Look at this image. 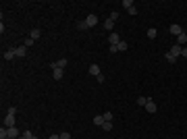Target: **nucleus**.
<instances>
[{"label":"nucleus","mask_w":187,"mask_h":139,"mask_svg":"<svg viewBox=\"0 0 187 139\" xmlns=\"http://www.w3.org/2000/svg\"><path fill=\"white\" fill-rule=\"evenodd\" d=\"M185 42H187V33H185V31H183V33H181V35L177 38V42H175V44H179V46H183Z\"/></svg>","instance_id":"4468645a"},{"label":"nucleus","mask_w":187,"mask_h":139,"mask_svg":"<svg viewBox=\"0 0 187 139\" xmlns=\"http://www.w3.org/2000/svg\"><path fill=\"white\" fill-rule=\"evenodd\" d=\"M15 54H17V56H25V54H27V48H25V46L15 48Z\"/></svg>","instance_id":"ddd939ff"},{"label":"nucleus","mask_w":187,"mask_h":139,"mask_svg":"<svg viewBox=\"0 0 187 139\" xmlns=\"http://www.w3.org/2000/svg\"><path fill=\"white\" fill-rule=\"evenodd\" d=\"M4 127H6V129L15 127V114H6V116H4Z\"/></svg>","instance_id":"7ed1b4c3"},{"label":"nucleus","mask_w":187,"mask_h":139,"mask_svg":"<svg viewBox=\"0 0 187 139\" xmlns=\"http://www.w3.org/2000/svg\"><path fill=\"white\" fill-rule=\"evenodd\" d=\"M148 100H150V98H145V95H140V98H137V106H145V104H148Z\"/></svg>","instance_id":"a211bd4d"},{"label":"nucleus","mask_w":187,"mask_h":139,"mask_svg":"<svg viewBox=\"0 0 187 139\" xmlns=\"http://www.w3.org/2000/svg\"><path fill=\"white\" fill-rule=\"evenodd\" d=\"M104 123H106V121H104V116H100V114H98V116H94V125H98V127H102Z\"/></svg>","instance_id":"dca6fc26"},{"label":"nucleus","mask_w":187,"mask_h":139,"mask_svg":"<svg viewBox=\"0 0 187 139\" xmlns=\"http://www.w3.org/2000/svg\"><path fill=\"white\" fill-rule=\"evenodd\" d=\"M50 139H60V135H50Z\"/></svg>","instance_id":"7c9ffc66"},{"label":"nucleus","mask_w":187,"mask_h":139,"mask_svg":"<svg viewBox=\"0 0 187 139\" xmlns=\"http://www.w3.org/2000/svg\"><path fill=\"white\" fill-rule=\"evenodd\" d=\"M31 137H33V133H31V131H23V135H21L19 139H31Z\"/></svg>","instance_id":"6ab92c4d"},{"label":"nucleus","mask_w":187,"mask_h":139,"mask_svg":"<svg viewBox=\"0 0 187 139\" xmlns=\"http://www.w3.org/2000/svg\"><path fill=\"white\" fill-rule=\"evenodd\" d=\"M60 139H71V135L69 133H60Z\"/></svg>","instance_id":"c85d7f7f"},{"label":"nucleus","mask_w":187,"mask_h":139,"mask_svg":"<svg viewBox=\"0 0 187 139\" xmlns=\"http://www.w3.org/2000/svg\"><path fill=\"white\" fill-rule=\"evenodd\" d=\"M90 75H94V77L102 75V73H100V67H98V64H92V67H90Z\"/></svg>","instance_id":"9d476101"},{"label":"nucleus","mask_w":187,"mask_h":139,"mask_svg":"<svg viewBox=\"0 0 187 139\" xmlns=\"http://www.w3.org/2000/svg\"><path fill=\"white\" fill-rule=\"evenodd\" d=\"M15 56H17V54H15V50H6V52H4V60H13Z\"/></svg>","instance_id":"2eb2a0df"},{"label":"nucleus","mask_w":187,"mask_h":139,"mask_svg":"<svg viewBox=\"0 0 187 139\" xmlns=\"http://www.w3.org/2000/svg\"><path fill=\"white\" fill-rule=\"evenodd\" d=\"M6 114H17V108H15V106H10V108L6 110Z\"/></svg>","instance_id":"cd10ccee"},{"label":"nucleus","mask_w":187,"mask_h":139,"mask_svg":"<svg viewBox=\"0 0 187 139\" xmlns=\"http://www.w3.org/2000/svg\"><path fill=\"white\" fill-rule=\"evenodd\" d=\"M31 139H38V137H31Z\"/></svg>","instance_id":"2f4dec72"},{"label":"nucleus","mask_w":187,"mask_h":139,"mask_svg":"<svg viewBox=\"0 0 187 139\" xmlns=\"http://www.w3.org/2000/svg\"><path fill=\"white\" fill-rule=\"evenodd\" d=\"M181 50H183V46H179V44H173L168 52H171V54H173L175 58H179V56H181Z\"/></svg>","instance_id":"f03ea898"},{"label":"nucleus","mask_w":187,"mask_h":139,"mask_svg":"<svg viewBox=\"0 0 187 139\" xmlns=\"http://www.w3.org/2000/svg\"><path fill=\"white\" fill-rule=\"evenodd\" d=\"M108 42H110V46H117V44L121 42V38H119V33H114V31H112V33L108 35Z\"/></svg>","instance_id":"39448f33"},{"label":"nucleus","mask_w":187,"mask_h":139,"mask_svg":"<svg viewBox=\"0 0 187 139\" xmlns=\"http://www.w3.org/2000/svg\"><path fill=\"white\" fill-rule=\"evenodd\" d=\"M164 58H166V60H168V62H171V64H173V62H175V60H177V58H175V56H173V54H171V52H166V56H164Z\"/></svg>","instance_id":"4be33fe9"},{"label":"nucleus","mask_w":187,"mask_h":139,"mask_svg":"<svg viewBox=\"0 0 187 139\" xmlns=\"http://www.w3.org/2000/svg\"><path fill=\"white\" fill-rule=\"evenodd\" d=\"M102 129H104V131H110V129H112V123H104Z\"/></svg>","instance_id":"b1692460"},{"label":"nucleus","mask_w":187,"mask_h":139,"mask_svg":"<svg viewBox=\"0 0 187 139\" xmlns=\"http://www.w3.org/2000/svg\"><path fill=\"white\" fill-rule=\"evenodd\" d=\"M67 67V58H58L56 62H52V69H65Z\"/></svg>","instance_id":"423d86ee"},{"label":"nucleus","mask_w":187,"mask_h":139,"mask_svg":"<svg viewBox=\"0 0 187 139\" xmlns=\"http://www.w3.org/2000/svg\"><path fill=\"white\" fill-rule=\"evenodd\" d=\"M29 38L36 42V40H40V38H42V31H40V29H31V35H29Z\"/></svg>","instance_id":"f8f14e48"},{"label":"nucleus","mask_w":187,"mask_h":139,"mask_svg":"<svg viewBox=\"0 0 187 139\" xmlns=\"http://www.w3.org/2000/svg\"><path fill=\"white\" fill-rule=\"evenodd\" d=\"M8 137H10V139H19V137H21L19 129H17V127H10V129H8Z\"/></svg>","instance_id":"6e6552de"},{"label":"nucleus","mask_w":187,"mask_h":139,"mask_svg":"<svg viewBox=\"0 0 187 139\" xmlns=\"http://www.w3.org/2000/svg\"><path fill=\"white\" fill-rule=\"evenodd\" d=\"M156 35H158V31H156V29H148V38H152V40H154Z\"/></svg>","instance_id":"412c9836"},{"label":"nucleus","mask_w":187,"mask_h":139,"mask_svg":"<svg viewBox=\"0 0 187 139\" xmlns=\"http://www.w3.org/2000/svg\"><path fill=\"white\" fill-rule=\"evenodd\" d=\"M77 29H88V25H85V21H81V23H77Z\"/></svg>","instance_id":"bb28decb"},{"label":"nucleus","mask_w":187,"mask_h":139,"mask_svg":"<svg viewBox=\"0 0 187 139\" xmlns=\"http://www.w3.org/2000/svg\"><path fill=\"white\" fill-rule=\"evenodd\" d=\"M168 31H171V33H173V35H177V38H179V35H181V33H183V27H181V25H179V23H173V25H171V29H168Z\"/></svg>","instance_id":"f257e3e1"},{"label":"nucleus","mask_w":187,"mask_h":139,"mask_svg":"<svg viewBox=\"0 0 187 139\" xmlns=\"http://www.w3.org/2000/svg\"><path fill=\"white\" fill-rule=\"evenodd\" d=\"M127 13H129V15H137V8H135V6H131V8H127Z\"/></svg>","instance_id":"a878e982"},{"label":"nucleus","mask_w":187,"mask_h":139,"mask_svg":"<svg viewBox=\"0 0 187 139\" xmlns=\"http://www.w3.org/2000/svg\"><path fill=\"white\" fill-rule=\"evenodd\" d=\"M181 56H185V58H187V46H183V50H181Z\"/></svg>","instance_id":"c756f323"},{"label":"nucleus","mask_w":187,"mask_h":139,"mask_svg":"<svg viewBox=\"0 0 187 139\" xmlns=\"http://www.w3.org/2000/svg\"><path fill=\"white\" fill-rule=\"evenodd\" d=\"M23 46H25V48L33 46V40H31V38H27V40H25V44H23Z\"/></svg>","instance_id":"393cba45"},{"label":"nucleus","mask_w":187,"mask_h":139,"mask_svg":"<svg viewBox=\"0 0 187 139\" xmlns=\"http://www.w3.org/2000/svg\"><path fill=\"white\" fill-rule=\"evenodd\" d=\"M104 27H106V29H108V31H112V29H114V21H112V19H110V17H108V19H106V21H104Z\"/></svg>","instance_id":"9b49d317"},{"label":"nucleus","mask_w":187,"mask_h":139,"mask_svg":"<svg viewBox=\"0 0 187 139\" xmlns=\"http://www.w3.org/2000/svg\"><path fill=\"white\" fill-rule=\"evenodd\" d=\"M4 139H10V137H4Z\"/></svg>","instance_id":"473e14b6"},{"label":"nucleus","mask_w":187,"mask_h":139,"mask_svg":"<svg viewBox=\"0 0 187 139\" xmlns=\"http://www.w3.org/2000/svg\"><path fill=\"white\" fill-rule=\"evenodd\" d=\"M102 116H104V121H106V123H110V121H112V112H104Z\"/></svg>","instance_id":"5701e85b"},{"label":"nucleus","mask_w":187,"mask_h":139,"mask_svg":"<svg viewBox=\"0 0 187 139\" xmlns=\"http://www.w3.org/2000/svg\"><path fill=\"white\" fill-rule=\"evenodd\" d=\"M52 75H54V79L58 81V79H62V75H65V71H62V69H52Z\"/></svg>","instance_id":"1a4fd4ad"},{"label":"nucleus","mask_w":187,"mask_h":139,"mask_svg":"<svg viewBox=\"0 0 187 139\" xmlns=\"http://www.w3.org/2000/svg\"><path fill=\"white\" fill-rule=\"evenodd\" d=\"M85 25H88V27H94V25H98V17H96V15H88V19H85Z\"/></svg>","instance_id":"20e7f679"},{"label":"nucleus","mask_w":187,"mask_h":139,"mask_svg":"<svg viewBox=\"0 0 187 139\" xmlns=\"http://www.w3.org/2000/svg\"><path fill=\"white\" fill-rule=\"evenodd\" d=\"M121 4H123V6H125V8H131V6H133V0H123V2H121Z\"/></svg>","instance_id":"aec40b11"},{"label":"nucleus","mask_w":187,"mask_h":139,"mask_svg":"<svg viewBox=\"0 0 187 139\" xmlns=\"http://www.w3.org/2000/svg\"><path fill=\"white\" fill-rule=\"evenodd\" d=\"M145 110H148L150 114H154V112L158 110V106L154 104V100H148V104H145Z\"/></svg>","instance_id":"0eeeda50"},{"label":"nucleus","mask_w":187,"mask_h":139,"mask_svg":"<svg viewBox=\"0 0 187 139\" xmlns=\"http://www.w3.org/2000/svg\"><path fill=\"white\" fill-rule=\"evenodd\" d=\"M117 48H119V52H125V50H129V44H127V42H119Z\"/></svg>","instance_id":"f3484780"}]
</instances>
